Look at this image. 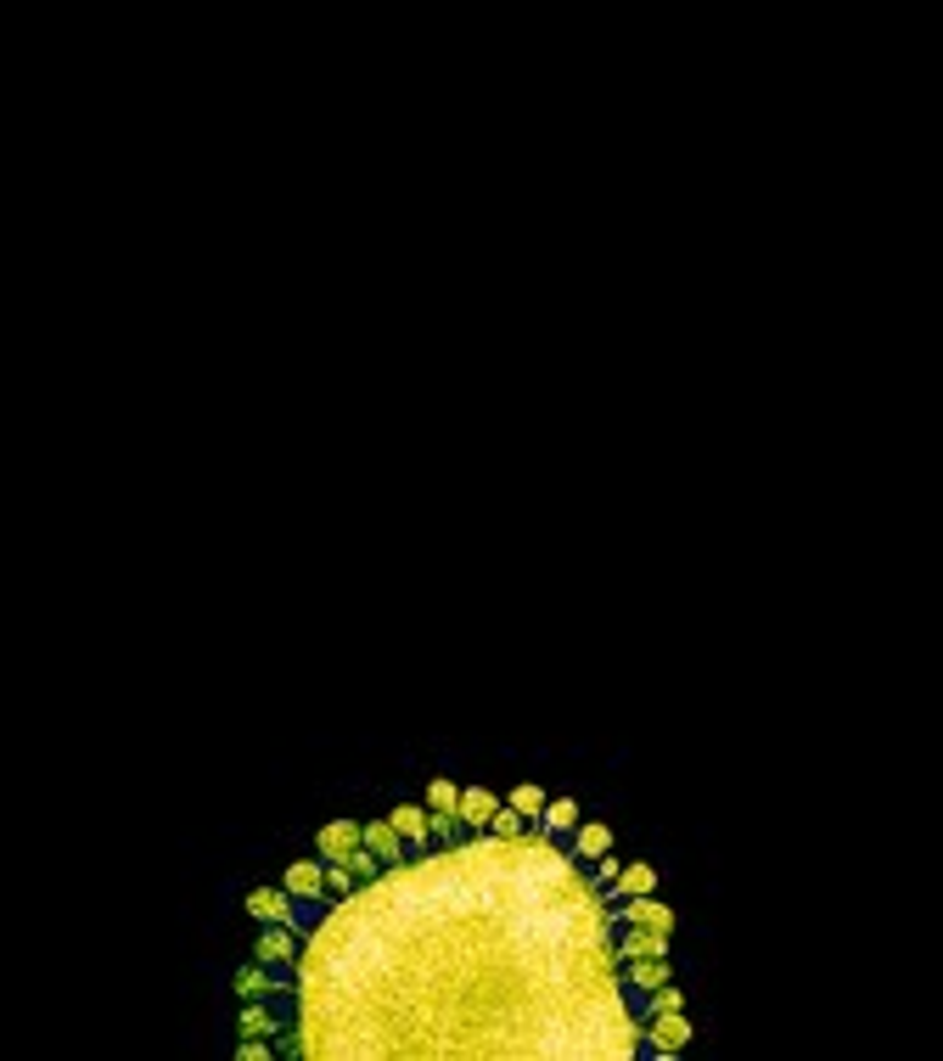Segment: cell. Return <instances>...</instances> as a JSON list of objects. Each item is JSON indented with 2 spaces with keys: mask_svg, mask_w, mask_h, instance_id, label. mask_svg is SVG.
<instances>
[{
  "mask_svg": "<svg viewBox=\"0 0 943 1061\" xmlns=\"http://www.w3.org/2000/svg\"><path fill=\"white\" fill-rule=\"evenodd\" d=\"M248 921L242 1061H668L691 1045L652 865L539 786L432 780L337 820Z\"/></svg>",
  "mask_w": 943,
  "mask_h": 1061,
  "instance_id": "cell-1",
  "label": "cell"
}]
</instances>
